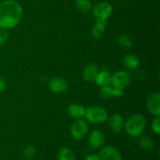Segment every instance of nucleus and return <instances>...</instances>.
<instances>
[{
	"label": "nucleus",
	"mask_w": 160,
	"mask_h": 160,
	"mask_svg": "<svg viewBox=\"0 0 160 160\" xmlns=\"http://www.w3.org/2000/svg\"><path fill=\"white\" fill-rule=\"evenodd\" d=\"M23 17V8L16 0H4L0 2V28L11 30L17 27Z\"/></svg>",
	"instance_id": "obj_1"
},
{
	"label": "nucleus",
	"mask_w": 160,
	"mask_h": 160,
	"mask_svg": "<svg viewBox=\"0 0 160 160\" xmlns=\"http://www.w3.org/2000/svg\"><path fill=\"white\" fill-rule=\"evenodd\" d=\"M125 130L131 138H138L142 135L146 127V119L142 114L136 113L131 116L124 123Z\"/></svg>",
	"instance_id": "obj_2"
},
{
	"label": "nucleus",
	"mask_w": 160,
	"mask_h": 160,
	"mask_svg": "<svg viewBox=\"0 0 160 160\" xmlns=\"http://www.w3.org/2000/svg\"><path fill=\"white\" fill-rule=\"evenodd\" d=\"M84 117L90 123L101 124L108 120L109 114L107 110L102 106H92L85 108Z\"/></svg>",
	"instance_id": "obj_3"
},
{
	"label": "nucleus",
	"mask_w": 160,
	"mask_h": 160,
	"mask_svg": "<svg viewBox=\"0 0 160 160\" xmlns=\"http://www.w3.org/2000/svg\"><path fill=\"white\" fill-rule=\"evenodd\" d=\"M92 10L95 20H107V19L112 15L113 7L108 2L102 1L92 6Z\"/></svg>",
	"instance_id": "obj_4"
},
{
	"label": "nucleus",
	"mask_w": 160,
	"mask_h": 160,
	"mask_svg": "<svg viewBox=\"0 0 160 160\" xmlns=\"http://www.w3.org/2000/svg\"><path fill=\"white\" fill-rule=\"evenodd\" d=\"M131 81V75L127 70H119L111 76V86L124 90Z\"/></svg>",
	"instance_id": "obj_5"
},
{
	"label": "nucleus",
	"mask_w": 160,
	"mask_h": 160,
	"mask_svg": "<svg viewBox=\"0 0 160 160\" xmlns=\"http://www.w3.org/2000/svg\"><path fill=\"white\" fill-rule=\"evenodd\" d=\"M89 127L87 121L83 119L75 120L70 127V134L76 141H81L88 132Z\"/></svg>",
	"instance_id": "obj_6"
},
{
	"label": "nucleus",
	"mask_w": 160,
	"mask_h": 160,
	"mask_svg": "<svg viewBox=\"0 0 160 160\" xmlns=\"http://www.w3.org/2000/svg\"><path fill=\"white\" fill-rule=\"evenodd\" d=\"M106 141V136L104 132L101 130L95 129L89 134L88 143L91 148L98 149L103 146Z\"/></svg>",
	"instance_id": "obj_7"
},
{
	"label": "nucleus",
	"mask_w": 160,
	"mask_h": 160,
	"mask_svg": "<svg viewBox=\"0 0 160 160\" xmlns=\"http://www.w3.org/2000/svg\"><path fill=\"white\" fill-rule=\"evenodd\" d=\"M147 109L148 112L154 116L160 114V95L159 92H152L148 96L146 100Z\"/></svg>",
	"instance_id": "obj_8"
},
{
	"label": "nucleus",
	"mask_w": 160,
	"mask_h": 160,
	"mask_svg": "<svg viewBox=\"0 0 160 160\" xmlns=\"http://www.w3.org/2000/svg\"><path fill=\"white\" fill-rule=\"evenodd\" d=\"M100 160H123L121 152L116 147L108 145L99 152Z\"/></svg>",
	"instance_id": "obj_9"
},
{
	"label": "nucleus",
	"mask_w": 160,
	"mask_h": 160,
	"mask_svg": "<svg viewBox=\"0 0 160 160\" xmlns=\"http://www.w3.org/2000/svg\"><path fill=\"white\" fill-rule=\"evenodd\" d=\"M68 82L64 78L60 77H56L52 78L48 83L49 89L54 93H64L68 89Z\"/></svg>",
	"instance_id": "obj_10"
},
{
	"label": "nucleus",
	"mask_w": 160,
	"mask_h": 160,
	"mask_svg": "<svg viewBox=\"0 0 160 160\" xmlns=\"http://www.w3.org/2000/svg\"><path fill=\"white\" fill-rule=\"evenodd\" d=\"M108 123L111 130L115 133H120L124 128L123 118L119 113H114L108 117Z\"/></svg>",
	"instance_id": "obj_11"
},
{
	"label": "nucleus",
	"mask_w": 160,
	"mask_h": 160,
	"mask_svg": "<svg viewBox=\"0 0 160 160\" xmlns=\"http://www.w3.org/2000/svg\"><path fill=\"white\" fill-rule=\"evenodd\" d=\"M124 94L123 89L111 87L110 84L105 87L101 88L100 91V95L104 99H110L112 97H116V98H120Z\"/></svg>",
	"instance_id": "obj_12"
},
{
	"label": "nucleus",
	"mask_w": 160,
	"mask_h": 160,
	"mask_svg": "<svg viewBox=\"0 0 160 160\" xmlns=\"http://www.w3.org/2000/svg\"><path fill=\"white\" fill-rule=\"evenodd\" d=\"M98 67L95 63L88 64L83 70V78L88 82H94L98 73Z\"/></svg>",
	"instance_id": "obj_13"
},
{
	"label": "nucleus",
	"mask_w": 160,
	"mask_h": 160,
	"mask_svg": "<svg viewBox=\"0 0 160 160\" xmlns=\"http://www.w3.org/2000/svg\"><path fill=\"white\" fill-rule=\"evenodd\" d=\"M67 113L71 118L74 120L82 119L83 117H84V114H85V108L81 105L73 103L69 106L67 109Z\"/></svg>",
	"instance_id": "obj_14"
},
{
	"label": "nucleus",
	"mask_w": 160,
	"mask_h": 160,
	"mask_svg": "<svg viewBox=\"0 0 160 160\" xmlns=\"http://www.w3.org/2000/svg\"><path fill=\"white\" fill-rule=\"evenodd\" d=\"M107 27V20H96L92 30V35L95 39H101L104 36Z\"/></svg>",
	"instance_id": "obj_15"
},
{
	"label": "nucleus",
	"mask_w": 160,
	"mask_h": 160,
	"mask_svg": "<svg viewBox=\"0 0 160 160\" xmlns=\"http://www.w3.org/2000/svg\"><path fill=\"white\" fill-rule=\"evenodd\" d=\"M123 63L127 70H135L140 65V60L134 54H128L123 57Z\"/></svg>",
	"instance_id": "obj_16"
},
{
	"label": "nucleus",
	"mask_w": 160,
	"mask_h": 160,
	"mask_svg": "<svg viewBox=\"0 0 160 160\" xmlns=\"http://www.w3.org/2000/svg\"><path fill=\"white\" fill-rule=\"evenodd\" d=\"M110 81L111 75L109 72L107 71V70H101V71H98L94 82H95V84L98 86H99L100 88H102L105 87V86L109 85L110 84Z\"/></svg>",
	"instance_id": "obj_17"
},
{
	"label": "nucleus",
	"mask_w": 160,
	"mask_h": 160,
	"mask_svg": "<svg viewBox=\"0 0 160 160\" xmlns=\"http://www.w3.org/2000/svg\"><path fill=\"white\" fill-rule=\"evenodd\" d=\"M57 160H75V154L70 148L63 147L58 152Z\"/></svg>",
	"instance_id": "obj_18"
},
{
	"label": "nucleus",
	"mask_w": 160,
	"mask_h": 160,
	"mask_svg": "<svg viewBox=\"0 0 160 160\" xmlns=\"http://www.w3.org/2000/svg\"><path fill=\"white\" fill-rule=\"evenodd\" d=\"M76 7L80 12L88 13L92 9V3L90 0H76Z\"/></svg>",
	"instance_id": "obj_19"
},
{
	"label": "nucleus",
	"mask_w": 160,
	"mask_h": 160,
	"mask_svg": "<svg viewBox=\"0 0 160 160\" xmlns=\"http://www.w3.org/2000/svg\"><path fill=\"white\" fill-rule=\"evenodd\" d=\"M139 144H140L141 148L145 151H152L155 147V144L152 139L149 137H147V136H143V137L141 138Z\"/></svg>",
	"instance_id": "obj_20"
},
{
	"label": "nucleus",
	"mask_w": 160,
	"mask_h": 160,
	"mask_svg": "<svg viewBox=\"0 0 160 160\" xmlns=\"http://www.w3.org/2000/svg\"><path fill=\"white\" fill-rule=\"evenodd\" d=\"M119 45L126 48H130L133 46V41L131 38L126 34H122L117 39Z\"/></svg>",
	"instance_id": "obj_21"
},
{
	"label": "nucleus",
	"mask_w": 160,
	"mask_h": 160,
	"mask_svg": "<svg viewBox=\"0 0 160 160\" xmlns=\"http://www.w3.org/2000/svg\"><path fill=\"white\" fill-rule=\"evenodd\" d=\"M152 130L156 134H160V118L159 116H156L152 122Z\"/></svg>",
	"instance_id": "obj_22"
},
{
	"label": "nucleus",
	"mask_w": 160,
	"mask_h": 160,
	"mask_svg": "<svg viewBox=\"0 0 160 160\" xmlns=\"http://www.w3.org/2000/svg\"><path fill=\"white\" fill-rule=\"evenodd\" d=\"M36 148L33 145H28L23 150V154L27 158H31L35 155Z\"/></svg>",
	"instance_id": "obj_23"
},
{
	"label": "nucleus",
	"mask_w": 160,
	"mask_h": 160,
	"mask_svg": "<svg viewBox=\"0 0 160 160\" xmlns=\"http://www.w3.org/2000/svg\"><path fill=\"white\" fill-rule=\"evenodd\" d=\"M8 38V33L6 30L0 28V46L6 42Z\"/></svg>",
	"instance_id": "obj_24"
},
{
	"label": "nucleus",
	"mask_w": 160,
	"mask_h": 160,
	"mask_svg": "<svg viewBox=\"0 0 160 160\" xmlns=\"http://www.w3.org/2000/svg\"><path fill=\"white\" fill-rule=\"evenodd\" d=\"M6 89V83L2 78L0 77V93L5 92Z\"/></svg>",
	"instance_id": "obj_25"
},
{
	"label": "nucleus",
	"mask_w": 160,
	"mask_h": 160,
	"mask_svg": "<svg viewBox=\"0 0 160 160\" xmlns=\"http://www.w3.org/2000/svg\"><path fill=\"white\" fill-rule=\"evenodd\" d=\"M85 160H100L99 156L97 154H91L86 157Z\"/></svg>",
	"instance_id": "obj_26"
},
{
	"label": "nucleus",
	"mask_w": 160,
	"mask_h": 160,
	"mask_svg": "<svg viewBox=\"0 0 160 160\" xmlns=\"http://www.w3.org/2000/svg\"><path fill=\"white\" fill-rule=\"evenodd\" d=\"M26 160H33V159H26Z\"/></svg>",
	"instance_id": "obj_27"
},
{
	"label": "nucleus",
	"mask_w": 160,
	"mask_h": 160,
	"mask_svg": "<svg viewBox=\"0 0 160 160\" xmlns=\"http://www.w3.org/2000/svg\"><path fill=\"white\" fill-rule=\"evenodd\" d=\"M0 160H2V158H1V156H0Z\"/></svg>",
	"instance_id": "obj_28"
}]
</instances>
